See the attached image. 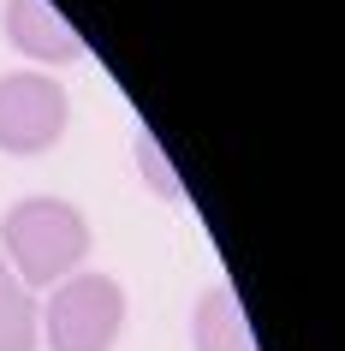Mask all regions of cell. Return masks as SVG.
<instances>
[{
  "label": "cell",
  "mask_w": 345,
  "mask_h": 351,
  "mask_svg": "<svg viewBox=\"0 0 345 351\" xmlns=\"http://www.w3.org/2000/svg\"><path fill=\"white\" fill-rule=\"evenodd\" d=\"M90 256V221L66 197H19L0 215V262L24 286H60Z\"/></svg>",
  "instance_id": "obj_1"
},
{
  "label": "cell",
  "mask_w": 345,
  "mask_h": 351,
  "mask_svg": "<svg viewBox=\"0 0 345 351\" xmlns=\"http://www.w3.org/2000/svg\"><path fill=\"white\" fill-rule=\"evenodd\" d=\"M36 328L48 333V351H113V339L126 333V286L90 268L66 274L60 286H48Z\"/></svg>",
  "instance_id": "obj_2"
},
{
  "label": "cell",
  "mask_w": 345,
  "mask_h": 351,
  "mask_svg": "<svg viewBox=\"0 0 345 351\" xmlns=\"http://www.w3.org/2000/svg\"><path fill=\"white\" fill-rule=\"evenodd\" d=\"M72 125L66 84L48 72H12L0 77V149L6 155H42Z\"/></svg>",
  "instance_id": "obj_3"
},
{
  "label": "cell",
  "mask_w": 345,
  "mask_h": 351,
  "mask_svg": "<svg viewBox=\"0 0 345 351\" xmlns=\"http://www.w3.org/2000/svg\"><path fill=\"white\" fill-rule=\"evenodd\" d=\"M0 30L19 54L42 60V66H60V60H84V36L60 19L48 0H0Z\"/></svg>",
  "instance_id": "obj_4"
},
{
  "label": "cell",
  "mask_w": 345,
  "mask_h": 351,
  "mask_svg": "<svg viewBox=\"0 0 345 351\" xmlns=\"http://www.w3.org/2000/svg\"><path fill=\"white\" fill-rule=\"evenodd\" d=\"M191 346L197 351H256V333L244 322V304H238L233 280L202 286L197 310H191Z\"/></svg>",
  "instance_id": "obj_5"
},
{
  "label": "cell",
  "mask_w": 345,
  "mask_h": 351,
  "mask_svg": "<svg viewBox=\"0 0 345 351\" xmlns=\"http://www.w3.org/2000/svg\"><path fill=\"white\" fill-rule=\"evenodd\" d=\"M42 328H36V304L6 262H0V351H36Z\"/></svg>",
  "instance_id": "obj_6"
},
{
  "label": "cell",
  "mask_w": 345,
  "mask_h": 351,
  "mask_svg": "<svg viewBox=\"0 0 345 351\" xmlns=\"http://www.w3.org/2000/svg\"><path fill=\"white\" fill-rule=\"evenodd\" d=\"M131 155H137V173H143V185L161 197V203H185V179L173 173V161H167V149L149 137V131H137V143H131Z\"/></svg>",
  "instance_id": "obj_7"
}]
</instances>
